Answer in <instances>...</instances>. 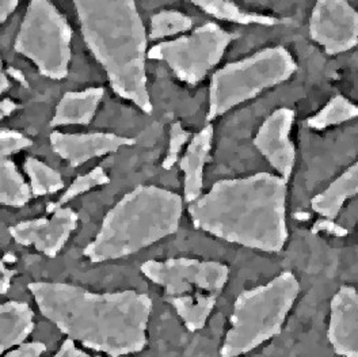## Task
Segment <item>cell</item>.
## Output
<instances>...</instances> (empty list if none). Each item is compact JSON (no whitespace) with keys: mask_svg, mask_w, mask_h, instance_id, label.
Masks as SVG:
<instances>
[{"mask_svg":"<svg viewBox=\"0 0 358 357\" xmlns=\"http://www.w3.org/2000/svg\"><path fill=\"white\" fill-rule=\"evenodd\" d=\"M169 302L176 309L187 330L197 332L205 326L209 315L213 312L217 302V296L199 293L193 296L170 298Z\"/></svg>","mask_w":358,"mask_h":357,"instance_id":"ffe728a7","label":"cell"},{"mask_svg":"<svg viewBox=\"0 0 358 357\" xmlns=\"http://www.w3.org/2000/svg\"><path fill=\"white\" fill-rule=\"evenodd\" d=\"M182 212L183 200L177 193L152 185L137 186L106 214L83 254L91 262L131 255L176 234Z\"/></svg>","mask_w":358,"mask_h":357,"instance_id":"277c9868","label":"cell"},{"mask_svg":"<svg viewBox=\"0 0 358 357\" xmlns=\"http://www.w3.org/2000/svg\"><path fill=\"white\" fill-rule=\"evenodd\" d=\"M18 0H0V26L17 10Z\"/></svg>","mask_w":358,"mask_h":357,"instance_id":"4dcf8cb0","label":"cell"},{"mask_svg":"<svg viewBox=\"0 0 358 357\" xmlns=\"http://www.w3.org/2000/svg\"><path fill=\"white\" fill-rule=\"evenodd\" d=\"M357 117L358 106L343 95H336L319 112L307 118V127L315 131H323Z\"/></svg>","mask_w":358,"mask_h":357,"instance_id":"7402d4cb","label":"cell"},{"mask_svg":"<svg viewBox=\"0 0 358 357\" xmlns=\"http://www.w3.org/2000/svg\"><path fill=\"white\" fill-rule=\"evenodd\" d=\"M72 30L66 17L48 0H31L27 6L14 48L38 72L52 80L68 75Z\"/></svg>","mask_w":358,"mask_h":357,"instance_id":"52a82bcc","label":"cell"},{"mask_svg":"<svg viewBox=\"0 0 358 357\" xmlns=\"http://www.w3.org/2000/svg\"><path fill=\"white\" fill-rule=\"evenodd\" d=\"M141 272L163 287L169 299L199 293L219 296L229 279V268L222 262L192 258L151 260L141 265Z\"/></svg>","mask_w":358,"mask_h":357,"instance_id":"9c48e42d","label":"cell"},{"mask_svg":"<svg viewBox=\"0 0 358 357\" xmlns=\"http://www.w3.org/2000/svg\"><path fill=\"white\" fill-rule=\"evenodd\" d=\"M329 341L338 356L358 357V292L341 287L331 299Z\"/></svg>","mask_w":358,"mask_h":357,"instance_id":"5bb4252c","label":"cell"},{"mask_svg":"<svg viewBox=\"0 0 358 357\" xmlns=\"http://www.w3.org/2000/svg\"><path fill=\"white\" fill-rule=\"evenodd\" d=\"M34 329V313L27 303H0V356L13 346L22 345Z\"/></svg>","mask_w":358,"mask_h":357,"instance_id":"ac0fdd59","label":"cell"},{"mask_svg":"<svg viewBox=\"0 0 358 357\" xmlns=\"http://www.w3.org/2000/svg\"><path fill=\"white\" fill-rule=\"evenodd\" d=\"M23 167L30 179V190L33 196L52 195L64 188L62 174L37 158H27Z\"/></svg>","mask_w":358,"mask_h":357,"instance_id":"603a6c76","label":"cell"},{"mask_svg":"<svg viewBox=\"0 0 358 357\" xmlns=\"http://www.w3.org/2000/svg\"><path fill=\"white\" fill-rule=\"evenodd\" d=\"M52 357H99V356H91L87 355L86 352H83L82 349H79L76 345H75V341L72 340H66L62 346L59 348V351L53 355Z\"/></svg>","mask_w":358,"mask_h":357,"instance_id":"f546056e","label":"cell"},{"mask_svg":"<svg viewBox=\"0 0 358 357\" xmlns=\"http://www.w3.org/2000/svg\"><path fill=\"white\" fill-rule=\"evenodd\" d=\"M45 351L46 346L43 342H24L4 357H41Z\"/></svg>","mask_w":358,"mask_h":357,"instance_id":"83f0119b","label":"cell"},{"mask_svg":"<svg viewBox=\"0 0 358 357\" xmlns=\"http://www.w3.org/2000/svg\"><path fill=\"white\" fill-rule=\"evenodd\" d=\"M14 274H15V270H10L8 273H6L0 277V295H3V293H6L7 290H10L11 279H13Z\"/></svg>","mask_w":358,"mask_h":357,"instance_id":"1f68e13d","label":"cell"},{"mask_svg":"<svg viewBox=\"0 0 358 357\" xmlns=\"http://www.w3.org/2000/svg\"><path fill=\"white\" fill-rule=\"evenodd\" d=\"M199 8L208 15H212L217 20L227 22L239 23V24H262V26H275L281 22L275 17L265 14L248 13L242 10L238 4L228 0H194Z\"/></svg>","mask_w":358,"mask_h":357,"instance_id":"d6986e66","label":"cell"},{"mask_svg":"<svg viewBox=\"0 0 358 357\" xmlns=\"http://www.w3.org/2000/svg\"><path fill=\"white\" fill-rule=\"evenodd\" d=\"M79 222L71 208H59L50 218L24 220L8 228L13 239L22 246H33L46 257H56L67 244Z\"/></svg>","mask_w":358,"mask_h":357,"instance_id":"8fae6325","label":"cell"},{"mask_svg":"<svg viewBox=\"0 0 358 357\" xmlns=\"http://www.w3.org/2000/svg\"><path fill=\"white\" fill-rule=\"evenodd\" d=\"M293 122L294 112L292 109H277L261 124L254 137L255 148L278 173V177L287 182L296 164V150L291 140Z\"/></svg>","mask_w":358,"mask_h":357,"instance_id":"7c38bea8","label":"cell"},{"mask_svg":"<svg viewBox=\"0 0 358 357\" xmlns=\"http://www.w3.org/2000/svg\"><path fill=\"white\" fill-rule=\"evenodd\" d=\"M299 293L300 284L291 272L242 292L235 300L220 357L243 356L280 335Z\"/></svg>","mask_w":358,"mask_h":357,"instance_id":"5b68a950","label":"cell"},{"mask_svg":"<svg viewBox=\"0 0 358 357\" xmlns=\"http://www.w3.org/2000/svg\"><path fill=\"white\" fill-rule=\"evenodd\" d=\"M33 144L31 139L27 136L11 131V130H0V159L17 154Z\"/></svg>","mask_w":358,"mask_h":357,"instance_id":"4316f807","label":"cell"},{"mask_svg":"<svg viewBox=\"0 0 358 357\" xmlns=\"http://www.w3.org/2000/svg\"><path fill=\"white\" fill-rule=\"evenodd\" d=\"M190 139V134L183 130L180 122H174L170 130V143H169V151L163 160V167L166 170H170L178 160L179 154L183 148V146Z\"/></svg>","mask_w":358,"mask_h":357,"instance_id":"484cf974","label":"cell"},{"mask_svg":"<svg viewBox=\"0 0 358 357\" xmlns=\"http://www.w3.org/2000/svg\"><path fill=\"white\" fill-rule=\"evenodd\" d=\"M297 64L284 46H268L213 72L209 86L206 122L287 82Z\"/></svg>","mask_w":358,"mask_h":357,"instance_id":"8992f818","label":"cell"},{"mask_svg":"<svg viewBox=\"0 0 358 357\" xmlns=\"http://www.w3.org/2000/svg\"><path fill=\"white\" fill-rule=\"evenodd\" d=\"M10 270L6 268V265H4V262L1 261V258H0V274L3 276V274H6V273H8Z\"/></svg>","mask_w":358,"mask_h":357,"instance_id":"836d02e7","label":"cell"},{"mask_svg":"<svg viewBox=\"0 0 358 357\" xmlns=\"http://www.w3.org/2000/svg\"><path fill=\"white\" fill-rule=\"evenodd\" d=\"M313 232H327V234H331V235H336V237H345L348 234V231L341 227L339 224H336V222L330 220V219H322V220H317L316 223L313 224Z\"/></svg>","mask_w":358,"mask_h":357,"instance_id":"f1b7e54d","label":"cell"},{"mask_svg":"<svg viewBox=\"0 0 358 357\" xmlns=\"http://www.w3.org/2000/svg\"><path fill=\"white\" fill-rule=\"evenodd\" d=\"M27 288L46 319L92 351L120 357L141 352L147 345L152 300L145 293H96L48 281L30 283Z\"/></svg>","mask_w":358,"mask_h":357,"instance_id":"6da1fadb","label":"cell"},{"mask_svg":"<svg viewBox=\"0 0 358 357\" xmlns=\"http://www.w3.org/2000/svg\"><path fill=\"white\" fill-rule=\"evenodd\" d=\"M310 36L323 50L336 56L358 44L357 10L345 0H319L310 17Z\"/></svg>","mask_w":358,"mask_h":357,"instance_id":"30bf717a","label":"cell"},{"mask_svg":"<svg viewBox=\"0 0 358 357\" xmlns=\"http://www.w3.org/2000/svg\"><path fill=\"white\" fill-rule=\"evenodd\" d=\"M30 186L14 162L0 159V204L20 208L31 200Z\"/></svg>","mask_w":358,"mask_h":357,"instance_id":"44dd1931","label":"cell"},{"mask_svg":"<svg viewBox=\"0 0 358 357\" xmlns=\"http://www.w3.org/2000/svg\"><path fill=\"white\" fill-rule=\"evenodd\" d=\"M232 36L213 22L203 23L189 36L163 41L148 50V59L164 62L180 82L196 86L223 59Z\"/></svg>","mask_w":358,"mask_h":357,"instance_id":"ba28073f","label":"cell"},{"mask_svg":"<svg viewBox=\"0 0 358 357\" xmlns=\"http://www.w3.org/2000/svg\"><path fill=\"white\" fill-rule=\"evenodd\" d=\"M358 195V160L311 200L313 212L324 219H336L346 201Z\"/></svg>","mask_w":358,"mask_h":357,"instance_id":"e0dca14e","label":"cell"},{"mask_svg":"<svg viewBox=\"0 0 358 357\" xmlns=\"http://www.w3.org/2000/svg\"><path fill=\"white\" fill-rule=\"evenodd\" d=\"M193 20L176 10H163L152 15L150 38L160 40L164 37H173L177 34L186 33L192 29Z\"/></svg>","mask_w":358,"mask_h":357,"instance_id":"cb8c5ba5","label":"cell"},{"mask_svg":"<svg viewBox=\"0 0 358 357\" xmlns=\"http://www.w3.org/2000/svg\"><path fill=\"white\" fill-rule=\"evenodd\" d=\"M288 182L270 173L217 181L189 204L193 225L228 244L280 253L288 241Z\"/></svg>","mask_w":358,"mask_h":357,"instance_id":"7a4b0ae2","label":"cell"},{"mask_svg":"<svg viewBox=\"0 0 358 357\" xmlns=\"http://www.w3.org/2000/svg\"><path fill=\"white\" fill-rule=\"evenodd\" d=\"M213 141V127L208 124L194 134L179 160V167L183 173V197L192 204L202 196L203 169L210 159Z\"/></svg>","mask_w":358,"mask_h":357,"instance_id":"9a60e30c","label":"cell"},{"mask_svg":"<svg viewBox=\"0 0 358 357\" xmlns=\"http://www.w3.org/2000/svg\"><path fill=\"white\" fill-rule=\"evenodd\" d=\"M10 88V82H8V78L4 74V69H3V63L0 60V95L6 91V90Z\"/></svg>","mask_w":358,"mask_h":357,"instance_id":"d6a6232c","label":"cell"},{"mask_svg":"<svg viewBox=\"0 0 358 357\" xmlns=\"http://www.w3.org/2000/svg\"><path fill=\"white\" fill-rule=\"evenodd\" d=\"M136 140L132 137H124L120 134H50V147L55 154L72 167H78L91 159L103 157L118 151L121 147H132Z\"/></svg>","mask_w":358,"mask_h":357,"instance_id":"4fadbf2b","label":"cell"},{"mask_svg":"<svg viewBox=\"0 0 358 357\" xmlns=\"http://www.w3.org/2000/svg\"><path fill=\"white\" fill-rule=\"evenodd\" d=\"M102 88L68 91L56 106L50 127L89 125L103 98Z\"/></svg>","mask_w":358,"mask_h":357,"instance_id":"2e32d148","label":"cell"},{"mask_svg":"<svg viewBox=\"0 0 358 357\" xmlns=\"http://www.w3.org/2000/svg\"><path fill=\"white\" fill-rule=\"evenodd\" d=\"M83 41L105 69L113 91L145 114L152 113L147 89V31L134 0H75Z\"/></svg>","mask_w":358,"mask_h":357,"instance_id":"3957f363","label":"cell"},{"mask_svg":"<svg viewBox=\"0 0 358 357\" xmlns=\"http://www.w3.org/2000/svg\"><path fill=\"white\" fill-rule=\"evenodd\" d=\"M109 182H110V178H109L108 173L103 170V167L98 166V167H95V169H92L91 172H89L87 174L79 176L78 178L75 179L68 186L67 190L62 195V197L59 200L48 205V211L49 212H52V211L55 212L56 209L63 208V205L67 204L68 201L73 200L75 197L89 192L91 189L102 186V185H106Z\"/></svg>","mask_w":358,"mask_h":357,"instance_id":"d4e9b609","label":"cell"}]
</instances>
